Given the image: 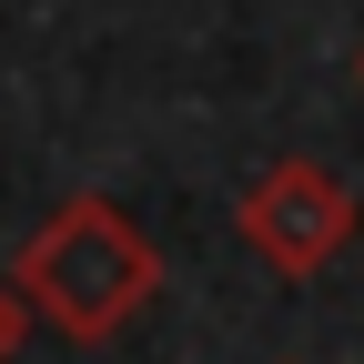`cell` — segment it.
Returning a JSON list of instances; mask_svg holds the SVG:
<instances>
[{
    "label": "cell",
    "mask_w": 364,
    "mask_h": 364,
    "mask_svg": "<svg viewBox=\"0 0 364 364\" xmlns=\"http://www.w3.org/2000/svg\"><path fill=\"white\" fill-rule=\"evenodd\" d=\"M21 304L71 344H112L122 324H142V304L162 294V253L142 243V223L102 193H71L41 233L21 243Z\"/></svg>",
    "instance_id": "obj_1"
},
{
    "label": "cell",
    "mask_w": 364,
    "mask_h": 364,
    "mask_svg": "<svg viewBox=\"0 0 364 364\" xmlns=\"http://www.w3.org/2000/svg\"><path fill=\"white\" fill-rule=\"evenodd\" d=\"M233 233H243V253H263V273L314 284V273H334L344 243H354V193L324 162H263L243 182V203H233Z\"/></svg>",
    "instance_id": "obj_2"
},
{
    "label": "cell",
    "mask_w": 364,
    "mask_h": 364,
    "mask_svg": "<svg viewBox=\"0 0 364 364\" xmlns=\"http://www.w3.org/2000/svg\"><path fill=\"white\" fill-rule=\"evenodd\" d=\"M31 324H41V314L21 304V284H11V273H0V364L21 354V334H31Z\"/></svg>",
    "instance_id": "obj_3"
},
{
    "label": "cell",
    "mask_w": 364,
    "mask_h": 364,
    "mask_svg": "<svg viewBox=\"0 0 364 364\" xmlns=\"http://www.w3.org/2000/svg\"><path fill=\"white\" fill-rule=\"evenodd\" d=\"M354 81H364V51H354Z\"/></svg>",
    "instance_id": "obj_4"
}]
</instances>
